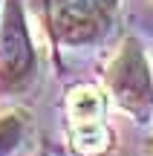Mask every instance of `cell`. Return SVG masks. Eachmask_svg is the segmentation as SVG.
Segmentation results:
<instances>
[{"label": "cell", "instance_id": "1", "mask_svg": "<svg viewBox=\"0 0 153 156\" xmlns=\"http://www.w3.org/2000/svg\"><path fill=\"white\" fill-rule=\"evenodd\" d=\"M32 46L17 0H9L0 26V87H17L32 73Z\"/></svg>", "mask_w": 153, "mask_h": 156}, {"label": "cell", "instance_id": "2", "mask_svg": "<svg viewBox=\"0 0 153 156\" xmlns=\"http://www.w3.org/2000/svg\"><path fill=\"white\" fill-rule=\"evenodd\" d=\"M110 87L116 98L136 116H148L153 107V84L148 75V67L142 61V52L136 44H127L121 55L110 67Z\"/></svg>", "mask_w": 153, "mask_h": 156}, {"label": "cell", "instance_id": "3", "mask_svg": "<svg viewBox=\"0 0 153 156\" xmlns=\"http://www.w3.org/2000/svg\"><path fill=\"white\" fill-rule=\"evenodd\" d=\"M104 17L107 15L78 3V0H55V6H52V26L69 44H81V41L96 38L104 29Z\"/></svg>", "mask_w": 153, "mask_h": 156}, {"label": "cell", "instance_id": "4", "mask_svg": "<svg viewBox=\"0 0 153 156\" xmlns=\"http://www.w3.org/2000/svg\"><path fill=\"white\" fill-rule=\"evenodd\" d=\"M69 110H72V119L78 124L98 122L101 113H104V101H101V95H98L96 90H78V93L72 95V101H69Z\"/></svg>", "mask_w": 153, "mask_h": 156}, {"label": "cell", "instance_id": "5", "mask_svg": "<svg viewBox=\"0 0 153 156\" xmlns=\"http://www.w3.org/2000/svg\"><path fill=\"white\" fill-rule=\"evenodd\" d=\"M17 136H20L17 122H15V119H3V122H0V153L9 151V147L17 142Z\"/></svg>", "mask_w": 153, "mask_h": 156}]
</instances>
